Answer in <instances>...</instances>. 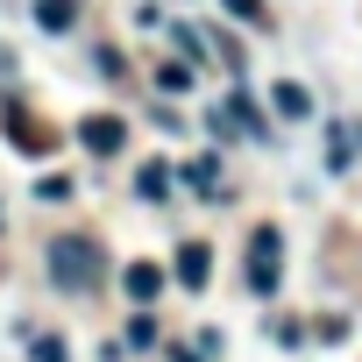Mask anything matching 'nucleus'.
Segmentation results:
<instances>
[{"mask_svg":"<svg viewBox=\"0 0 362 362\" xmlns=\"http://www.w3.org/2000/svg\"><path fill=\"white\" fill-rule=\"evenodd\" d=\"M135 192H142V199H163V192H170V170H163V163H142V170H135Z\"/></svg>","mask_w":362,"mask_h":362,"instance_id":"nucleus-12","label":"nucleus"},{"mask_svg":"<svg viewBox=\"0 0 362 362\" xmlns=\"http://www.w3.org/2000/svg\"><path fill=\"white\" fill-rule=\"evenodd\" d=\"M156 93H163V100L192 93V64H156Z\"/></svg>","mask_w":362,"mask_h":362,"instance_id":"nucleus-10","label":"nucleus"},{"mask_svg":"<svg viewBox=\"0 0 362 362\" xmlns=\"http://www.w3.org/2000/svg\"><path fill=\"white\" fill-rule=\"evenodd\" d=\"M121 284H128V298H135V305H149V298L163 291V270H156V263H128V270H121Z\"/></svg>","mask_w":362,"mask_h":362,"instance_id":"nucleus-6","label":"nucleus"},{"mask_svg":"<svg viewBox=\"0 0 362 362\" xmlns=\"http://www.w3.org/2000/svg\"><path fill=\"white\" fill-rule=\"evenodd\" d=\"M270 107H277V114H284V121H305V114H313V93H305V86H291V78H284V86H277V93H270Z\"/></svg>","mask_w":362,"mask_h":362,"instance_id":"nucleus-8","label":"nucleus"},{"mask_svg":"<svg viewBox=\"0 0 362 362\" xmlns=\"http://www.w3.org/2000/svg\"><path fill=\"white\" fill-rule=\"evenodd\" d=\"M185 177H192V192H206V199H214V192H221V156H192V170H185Z\"/></svg>","mask_w":362,"mask_h":362,"instance_id":"nucleus-11","label":"nucleus"},{"mask_svg":"<svg viewBox=\"0 0 362 362\" xmlns=\"http://www.w3.org/2000/svg\"><path fill=\"white\" fill-rule=\"evenodd\" d=\"M221 8H228L235 22H263V0H221Z\"/></svg>","mask_w":362,"mask_h":362,"instance_id":"nucleus-14","label":"nucleus"},{"mask_svg":"<svg viewBox=\"0 0 362 362\" xmlns=\"http://www.w3.org/2000/svg\"><path fill=\"white\" fill-rule=\"evenodd\" d=\"M50 277H57V291H100L107 249L93 235H50Z\"/></svg>","mask_w":362,"mask_h":362,"instance_id":"nucleus-1","label":"nucleus"},{"mask_svg":"<svg viewBox=\"0 0 362 362\" xmlns=\"http://www.w3.org/2000/svg\"><path fill=\"white\" fill-rule=\"evenodd\" d=\"M8 64H15V57H8V50H0V71H8Z\"/></svg>","mask_w":362,"mask_h":362,"instance_id":"nucleus-16","label":"nucleus"},{"mask_svg":"<svg viewBox=\"0 0 362 362\" xmlns=\"http://www.w3.org/2000/svg\"><path fill=\"white\" fill-rule=\"evenodd\" d=\"M355 149H362V121L334 128V135H327V170H348V163H355Z\"/></svg>","mask_w":362,"mask_h":362,"instance_id":"nucleus-7","label":"nucleus"},{"mask_svg":"<svg viewBox=\"0 0 362 362\" xmlns=\"http://www.w3.org/2000/svg\"><path fill=\"white\" fill-rule=\"evenodd\" d=\"M277 270H284V242H277V228H256L249 235V291L270 298L277 291Z\"/></svg>","mask_w":362,"mask_h":362,"instance_id":"nucleus-2","label":"nucleus"},{"mask_svg":"<svg viewBox=\"0 0 362 362\" xmlns=\"http://www.w3.org/2000/svg\"><path fill=\"white\" fill-rule=\"evenodd\" d=\"M36 362H64V341H57V334H43V341H36Z\"/></svg>","mask_w":362,"mask_h":362,"instance_id":"nucleus-15","label":"nucleus"},{"mask_svg":"<svg viewBox=\"0 0 362 362\" xmlns=\"http://www.w3.org/2000/svg\"><path fill=\"white\" fill-rule=\"evenodd\" d=\"M0 121H8V142H15V149H29V156H43V149L57 142V135H50V128H43V121H36L29 107H8Z\"/></svg>","mask_w":362,"mask_h":362,"instance_id":"nucleus-4","label":"nucleus"},{"mask_svg":"<svg viewBox=\"0 0 362 362\" xmlns=\"http://www.w3.org/2000/svg\"><path fill=\"white\" fill-rule=\"evenodd\" d=\"M36 22H43L50 36H64V29L78 22V8H71V0H36Z\"/></svg>","mask_w":362,"mask_h":362,"instance_id":"nucleus-9","label":"nucleus"},{"mask_svg":"<svg viewBox=\"0 0 362 362\" xmlns=\"http://www.w3.org/2000/svg\"><path fill=\"white\" fill-rule=\"evenodd\" d=\"M78 142H86L93 156H114V149L128 142V121H121V114H86V121H78Z\"/></svg>","mask_w":362,"mask_h":362,"instance_id":"nucleus-3","label":"nucleus"},{"mask_svg":"<svg viewBox=\"0 0 362 362\" xmlns=\"http://www.w3.org/2000/svg\"><path fill=\"white\" fill-rule=\"evenodd\" d=\"M149 341H156V320L135 313V320H128V348H149Z\"/></svg>","mask_w":362,"mask_h":362,"instance_id":"nucleus-13","label":"nucleus"},{"mask_svg":"<svg viewBox=\"0 0 362 362\" xmlns=\"http://www.w3.org/2000/svg\"><path fill=\"white\" fill-rule=\"evenodd\" d=\"M206 277H214V249H206V242H185V249H177V284H185V291H206Z\"/></svg>","mask_w":362,"mask_h":362,"instance_id":"nucleus-5","label":"nucleus"}]
</instances>
